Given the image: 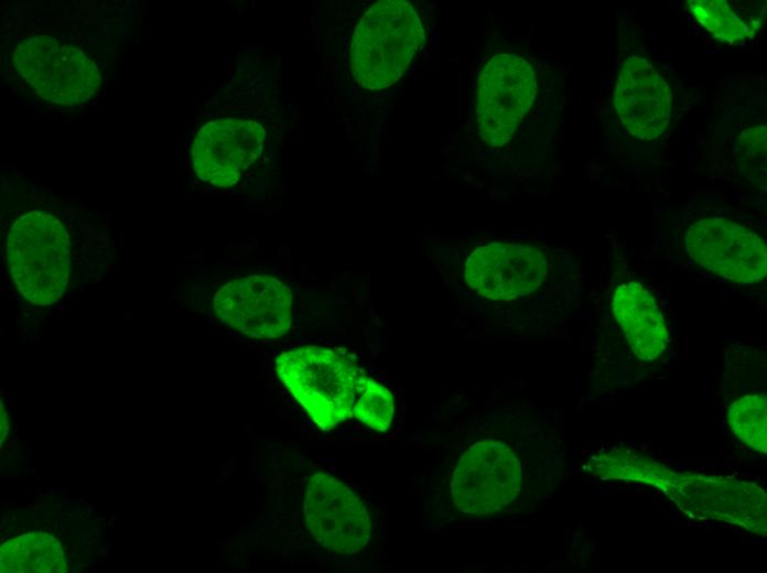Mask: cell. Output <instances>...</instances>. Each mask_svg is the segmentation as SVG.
I'll return each mask as SVG.
<instances>
[{
  "label": "cell",
  "instance_id": "obj_1",
  "mask_svg": "<svg viewBox=\"0 0 767 573\" xmlns=\"http://www.w3.org/2000/svg\"><path fill=\"white\" fill-rule=\"evenodd\" d=\"M602 480H625L662 491L684 515L767 533V495L754 482L734 476L678 472L635 451L612 448L593 455L586 465Z\"/></svg>",
  "mask_w": 767,
  "mask_h": 573
},
{
  "label": "cell",
  "instance_id": "obj_2",
  "mask_svg": "<svg viewBox=\"0 0 767 573\" xmlns=\"http://www.w3.org/2000/svg\"><path fill=\"white\" fill-rule=\"evenodd\" d=\"M425 43L414 7L404 0L375 2L357 22L349 45L355 80L367 90L395 84Z\"/></svg>",
  "mask_w": 767,
  "mask_h": 573
},
{
  "label": "cell",
  "instance_id": "obj_3",
  "mask_svg": "<svg viewBox=\"0 0 767 573\" xmlns=\"http://www.w3.org/2000/svg\"><path fill=\"white\" fill-rule=\"evenodd\" d=\"M276 371L312 421L330 431L353 415L366 378L350 358L337 349L303 346L282 352Z\"/></svg>",
  "mask_w": 767,
  "mask_h": 573
},
{
  "label": "cell",
  "instance_id": "obj_4",
  "mask_svg": "<svg viewBox=\"0 0 767 573\" xmlns=\"http://www.w3.org/2000/svg\"><path fill=\"white\" fill-rule=\"evenodd\" d=\"M7 262L19 294L35 305H51L66 290L71 246L54 215L32 210L18 217L7 237Z\"/></svg>",
  "mask_w": 767,
  "mask_h": 573
},
{
  "label": "cell",
  "instance_id": "obj_5",
  "mask_svg": "<svg viewBox=\"0 0 767 573\" xmlns=\"http://www.w3.org/2000/svg\"><path fill=\"white\" fill-rule=\"evenodd\" d=\"M13 63L25 83L53 104H83L101 85V75L93 60L79 48L48 35L21 41L13 52Z\"/></svg>",
  "mask_w": 767,
  "mask_h": 573
},
{
  "label": "cell",
  "instance_id": "obj_6",
  "mask_svg": "<svg viewBox=\"0 0 767 573\" xmlns=\"http://www.w3.org/2000/svg\"><path fill=\"white\" fill-rule=\"evenodd\" d=\"M536 95L537 78L529 62L509 53L490 57L478 76L475 105L483 141L491 147L507 144Z\"/></svg>",
  "mask_w": 767,
  "mask_h": 573
},
{
  "label": "cell",
  "instance_id": "obj_7",
  "mask_svg": "<svg viewBox=\"0 0 767 573\" xmlns=\"http://www.w3.org/2000/svg\"><path fill=\"white\" fill-rule=\"evenodd\" d=\"M522 489L521 462L509 445L487 440L467 448L452 475L451 497L466 515H493L508 507Z\"/></svg>",
  "mask_w": 767,
  "mask_h": 573
},
{
  "label": "cell",
  "instance_id": "obj_8",
  "mask_svg": "<svg viewBox=\"0 0 767 573\" xmlns=\"http://www.w3.org/2000/svg\"><path fill=\"white\" fill-rule=\"evenodd\" d=\"M685 250L700 267L737 284H754L767 273V248L760 236L726 218L693 223L684 236Z\"/></svg>",
  "mask_w": 767,
  "mask_h": 573
},
{
  "label": "cell",
  "instance_id": "obj_9",
  "mask_svg": "<svg viewBox=\"0 0 767 573\" xmlns=\"http://www.w3.org/2000/svg\"><path fill=\"white\" fill-rule=\"evenodd\" d=\"M303 512L309 531L324 549L352 554L370 540L372 525L360 499L337 478L322 472L307 480Z\"/></svg>",
  "mask_w": 767,
  "mask_h": 573
},
{
  "label": "cell",
  "instance_id": "obj_10",
  "mask_svg": "<svg viewBox=\"0 0 767 573\" xmlns=\"http://www.w3.org/2000/svg\"><path fill=\"white\" fill-rule=\"evenodd\" d=\"M213 306L225 324L253 338L283 336L292 323L291 290L267 274L225 283L215 293Z\"/></svg>",
  "mask_w": 767,
  "mask_h": 573
},
{
  "label": "cell",
  "instance_id": "obj_11",
  "mask_svg": "<svg viewBox=\"0 0 767 573\" xmlns=\"http://www.w3.org/2000/svg\"><path fill=\"white\" fill-rule=\"evenodd\" d=\"M548 275L544 252L528 242L491 241L474 249L464 264L466 284L482 296L506 301L537 290Z\"/></svg>",
  "mask_w": 767,
  "mask_h": 573
},
{
  "label": "cell",
  "instance_id": "obj_12",
  "mask_svg": "<svg viewBox=\"0 0 767 573\" xmlns=\"http://www.w3.org/2000/svg\"><path fill=\"white\" fill-rule=\"evenodd\" d=\"M266 137L264 127L255 120L208 121L192 141V166L196 176L218 187L233 186L260 155Z\"/></svg>",
  "mask_w": 767,
  "mask_h": 573
},
{
  "label": "cell",
  "instance_id": "obj_13",
  "mask_svg": "<svg viewBox=\"0 0 767 573\" xmlns=\"http://www.w3.org/2000/svg\"><path fill=\"white\" fill-rule=\"evenodd\" d=\"M614 105L622 123L633 136L651 140L669 125L672 97L669 86L644 57H627L618 72Z\"/></svg>",
  "mask_w": 767,
  "mask_h": 573
},
{
  "label": "cell",
  "instance_id": "obj_14",
  "mask_svg": "<svg viewBox=\"0 0 767 573\" xmlns=\"http://www.w3.org/2000/svg\"><path fill=\"white\" fill-rule=\"evenodd\" d=\"M612 311L635 357L653 361L666 352L669 331L647 288L637 281L620 283L613 293Z\"/></svg>",
  "mask_w": 767,
  "mask_h": 573
},
{
  "label": "cell",
  "instance_id": "obj_15",
  "mask_svg": "<svg viewBox=\"0 0 767 573\" xmlns=\"http://www.w3.org/2000/svg\"><path fill=\"white\" fill-rule=\"evenodd\" d=\"M2 573H65L68 565L58 540L46 532H28L0 549Z\"/></svg>",
  "mask_w": 767,
  "mask_h": 573
},
{
  "label": "cell",
  "instance_id": "obj_16",
  "mask_svg": "<svg viewBox=\"0 0 767 573\" xmlns=\"http://www.w3.org/2000/svg\"><path fill=\"white\" fill-rule=\"evenodd\" d=\"M734 435L749 448L767 453V398L763 392L744 394L733 401L727 411Z\"/></svg>",
  "mask_w": 767,
  "mask_h": 573
},
{
  "label": "cell",
  "instance_id": "obj_17",
  "mask_svg": "<svg viewBox=\"0 0 767 573\" xmlns=\"http://www.w3.org/2000/svg\"><path fill=\"white\" fill-rule=\"evenodd\" d=\"M692 15L717 40L736 43L753 35V23L746 22L724 0H689Z\"/></svg>",
  "mask_w": 767,
  "mask_h": 573
},
{
  "label": "cell",
  "instance_id": "obj_18",
  "mask_svg": "<svg viewBox=\"0 0 767 573\" xmlns=\"http://www.w3.org/2000/svg\"><path fill=\"white\" fill-rule=\"evenodd\" d=\"M393 397L388 388L366 376L353 415L376 431H387L393 418Z\"/></svg>",
  "mask_w": 767,
  "mask_h": 573
},
{
  "label": "cell",
  "instance_id": "obj_19",
  "mask_svg": "<svg viewBox=\"0 0 767 573\" xmlns=\"http://www.w3.org/2000/svg\"><path fill=\"white\" fill-rule=\"evenodd\" d=\"M736 158L744 173L756 176L766 171V127L749 128L739 136Z\"/></svg>",
  "mask_w": 767,
  "mask_h": 573
},
{
  "label": "cell",
  "instance_id": "obj_20",
  "mask_svg": "<svg viewBox=\"0 0 767 573\" xmlns=\"http://www.w3.org/2000/svg\"><path fill=\"white\" fill-rule=\"evenodd\" d=\"M1 420H0V437H1V444L3 443L4 439L7 437L8 430H9V424H8V419L6 411L3 410V406L1 403Z\"/></svg>",
  "mask_w": 767,
  "mask_h": 573
}]
</instances>
